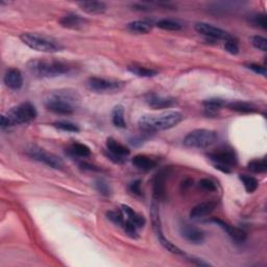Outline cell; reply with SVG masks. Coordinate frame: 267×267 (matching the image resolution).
<instances>
[{"label":"cell","mask_w":267,"mask_h":267,"mask_svg":"<svg viewBox=\"0 0 267 267\" xmlns=\"http://www.w3.org/2000/svg\"><path fill=\"white\" fill-rule=\"evenodd\" d=\"M81 103V96L76 90L72 89H60L49 92L45 100L44 106L49 112L57 115H71Z\"/></svg>","instance_id":"cell-1"},{"label":"cell","mask_w":267,"mask_h":267,"mask_svg":"<svg viewBox=\"0 0 267 267\" xmlns=\"http://www.w3.org/2000/svg\"><path fill=\"white\" fill-rule=\"evenodd\" d=\"M27 70L38 78H53L70 73L73 69L69 63L58 60L33 58L26 65Z\"/></svg>","instance_id":"cell-2"},{"label":"cell","mask_w":267,"mask_h":267,"mask_svg":"<svg viewBox=\"0 0 267 267\" xmlns=\"http://www.w3.org/2000/svg\"><path fill=\"white\" fill-rule=\"evenodd\" d=\"M183 114L176 111L165 112L159 115H143L138 120V125L144 133H156L170 130L183 120Z\"/></svg>","instance_id":"cell-3"},{"label":"cell","mask_w":267,"mask_h":267,"mask_svg":"<svg viewBox=\"0 0 267 267\" xmlns=\"http://www.w3.org/2000/svg\"><path fill=\"white\" fill-rule=\"evenodd\" d=\"M20 39L25 45L37 52L53 53L62 52L64 49V45L60 41L46 35L37 33H23L20 36Z\"/></svg>","instance_id":"cell-4"},{"label":"cell","mask_w":267,"mask_h":267,"mask_svg":"<svg viewBox=\"0 0 267 267\" xmlns=\"http://www.w3.org/2000/svg\"><path fill=\"white\" fill-rule=\"evenodd\" d=\"M218 140V134L207 128H197L188 134L184 139V145L190 148H207Z\"/></svg>","instance_id":"cell-5"},{"label":"cell","mask_w":267,"mask_h":267,"mask_svg":"<svg viewBox=\"0 0 267 267\" xmlns=\"http://www.w3.org/2000/svg\"><path fill=\"white\" fill-rule=\"evenodd\" d=\"M151 219H152V224H153V229L156 234V237L161 243V245L164 247L166 251H168L171 254L174 255H184L183 251L177 247L175 244L170 242L168 240L162 229V221H161V217H160V211H159V207H158L157 203L154 202L151 206Z\"/></svg>","instance_id":"cell-6"},{"label":"cell","mask_w":267,"mask_h":267,"mask_svg":"<svg viewBox=\"0 0 267 267\" xmlns=\"http://www.w3.org/2000/svg\"><path fill=\"white\" fill-rule=\"evenodd\" d=\"M38 113L35 106L31 103L26 102L17 107H12L11 110L6 113L5 116L8 119L11 126H14L31 122L32 120L35 119Z\"/></svg>","instance_id":"cell-7"},{"label":"cell","mask_w":267,"mask_h":267,"mask_svg":"<svg viewBox=\"0 0 267 267\" xmlns=\"http://www.w3.org/2000/svg\"><path fill=\"white\" fill-rule=\"evenodd\" d=\"M26 155L31 158V159L43 163L47 165L48 167L53 168V169H63L65 167L64 161L61 159L60 157H57L54 154L49 153L43 148L39 147L37 145H31L26 148L25 151Z\"/></svg>","instance_id":"cell-8"},{"label":"cell","mask_w":267,"mask_h":267,"mask_svg":"<svg viewBox=\"0 0 267 267\" xmlns=\"http://www.w3.org/2000/svg\"><path fill=\"white\" fill-rule=\"evenodd\" d=\"M216 169L223 173H231L232 168L238 164V158L232 150H219L208 155Z\"/></svg>","instance_id":"cell-9"},{"label":"cell","mask_w":267,"mask_h":267,"mask_svg":"<svg viewBox=\"0 0 267 267\" xmlns=\"http://www.w3.org/2000/svg\"><path fill=\"white\" fill-rule=\"evenodd\" d=\"M89 90L95 93H114L120 91L124 87V83L120 81L107 80L103 77H90L87 82Z\"/></svg>","instance_id":"cell-10"},{"label":"cell","mask_w":267,"mask_h":267,"mask_svg":"<svg viewBox=\"0 0 267 267\" xmlns=\"http://www.w3.org/2000/svg\"><path fill=\"white\" fill-rule=\"evenodd\" d=\"M195 31L207 37L209 39H213V40H222V41H229V40H232L233 37L225 32L224 29L222 28H219L217 26H214L210 23H206V22H199L195 24Z\"/></svg>","instance_id":"cell-11"},{"label":"cell","mask_w":267,"mask_h":267,"mask_svg":"<svg viewBox=\"0 0 267 267\" xmlns=\"http://www.w3.org/2000/svg\"><path fill=\"white\" fill-rule=\"evenodd\" d=\"M145 103L154 110L169 108L176 106L177 102L174 97L163 96L157 93H148L145 95Z\"/></svg>","instance_id":"cell-12"},{"label":"cell","mask_w":267,"mask_h":267,"mask_svg":"<svg viewBox=\"0 0 267 267\" xmlns=\"http://www.w3.org/2000/svg\"><path fill=\"white\" fill-rule=\"evenodd\" d=\"M210 221L221 227V229L229 235L230 238L236 243H242L246 240V233L243 230L239 229V227L231 225L219 218H212Z\"/></svg>","instance_id":"cell-13"},{"label":"cell","mask_w":267,"mask_h":267,"mask_svg":"<svg viewBox=\"0 0 267 267\" xmlns=\"http://www.w3.org/2000/svg\"><path fill=\"white\" fill-rule=\"evenodd\" d=\"M180 234L186 241L192 244H202L206 240L205 233L191 224L181 225Z\"/></svg>","instance_id":"cell-14"},{"label":"cell","mask_w":267,"mask_h":267,"mask_svg":"<svg viewBox=\"0 0 267 267\" xmlns=\"http://www.w3.org/2000/svg\"><path fill=\"white\" fill-rule=\"evenodd\" d=\"M168 171L166 169L158 172L153 180V195L155 202L163 201L166 196V179Z\"/></svg>","instance_id":"cell-15"},{"label":"cell","mask_w":267,"mask_h":267,"mask_svg":"<svg viewBox=\"0 0 267 267\" xmlns=\"http://www.w3.org/2000/svg\"><path fill=\"white\" fill-rule=\"evenodd\" d=\"M87 23L88 20L86 18L75 13H69L60 19V24L64 28L72 29V31H78V29L84 28Z\"/></svg>","instance_id":"cell-16"},{"label":"cell","mask_w":267,"mask_h":267,"mask_svg":"<svg viewBox=\"0 0 267 267\" xmlns=\"http://www.w3.org/2000/svg\"><path fill=\"white\" fill-rule=\"evenodd\" d=\"M3 82L11 90L18 91L23 86V75L17 68H9L4 74Z\"/></svg>","instance_id":"cell-17"},{"label":"cell","mask_w":267,"mask_h":267,"mask_svg":"<svg viewBox=\"0 0 267 267\" xmlns=\"http://www.w3.org/2000/svg\"><path fill=\"white\" fill-rule=\"evenodd\" d=\"M217 206V203L214 201H208L201 203L197 206H195L190 212V217L193 219L203 218V217L211 214Z\"/></svg>","instance_id":"cell-18"},{"label":"cell","mask_w":267,"mask_h":267,"mask_svg":"<svg viewBox=\"0 0 267 267\" xmlns=\"http://www.w3.org/2000/svg\"><path fill=\"white\" fill-rule=\"evenodd\" d=\"M77 5L89 15H102L107 11V4L103 1H82L77 2Z\"/></svg>","instance_id":"cell-19"},{"label":"cell","mask_w":267,"mask_h":267,"mask_svg":"<svg viewBox=\"0 0 267 267\" xmlns=\"http://www.w3.org/2000/svg\"><path fill=\"white\" fill-rule=\"evenodd\" d=\"M106 144H107V151L108 153H111L114 156H117L119 158H122V159H126V157H128L131 154V151L128 150L125 145L116 141L113 138H107Z\"/></svg>","instance_id":"cell-20"},{"label":"cell","mask_w":267,"mask_h":267,"mask_svg":"<svg viewBox=\"0 0 267 267\" xmlns=\"http://www.w3.org/2000/svg\"><path fill=\"white\" fill-rule=\"evenodd\" d=\"M121 211L124 215V218L128 221H131L132 223H134L138 227V229H141V227H143L145 225L146 220H145L144 217L140 214H138L130 206L122 205Z\"/></svg>","instance_id":"cell-21"},{"label":"cell","mask_w":267,"mask_h":267,"mask_svg":"<svg viewBox=\"0 0 267 267\" xmlns=\"http://www.w3.org/2000/svg\"><path fill=\"white\" fill-rule=\"evenodd\" d=\"M133 165L138 168V169L143 170V171H148L152 170L153 168H155L158 164V162L153 159V158L148 157L146 155H137L132 159Z\"/></svg>","instance_id":"cell-22"},{"label":"cell","mask_w":267,"mask_h":267,"mask_svg":"<svg viewBox=\"0 0 267 267\" xmlns=\"http://www.w3.org/2000/svg\"><path fill=\"white\" fill-rule=\"evenodd\" d=\"M154 25L151 21L147 20H136L132 21L126 25V28L128 32L137 35H145L152 32Z\"/></svg>","instance_id":"cell-23"},{"label":"cell","mask_w":267,"mask_h":267,"mask_svg":"<svg viewBox=\"0 0 267 267\" xmlns=\"http://www.w3.org/2000/svg\"><path fill=\"white\" fill-rule=\"evenodd\" d=\"M205 107V112L208 116H215L218 111L226 106V102L221 98H209L203 103Z\"/></svg>","instance_id":"cell-24"},{"label":"cell","mask_w":267,"mask_h":267,"mask_svg":"<svg viewBox=\"0 0 267 267\" xmlns=\"http://www.w3.org/2000/svg\"><path fill=\"white\" fill-rule=\"evenodd\" d=\"M68 154L71 157H78V158H88L91 156L90 147L86 144L80 142H73L68 148Z\"/></svg>","instance_id":"cell-25"},{"label":"cell","mask_w":267,"mask_h":267,"mask_svg":"<svg viewBox=\"0 0 267 267\" xmlns=\"http://www.w3.org/2000/svg\"><path fill=\"white\" fill-rule=\"evenodd\" d=\"M225 107H229L231 111L243 113V114L255 113L257 111V108L254 105L246 103V102H230V103H226Z\"/></svg>","instance_id":"cell-26"},{"label":"cell","mask_w":267,"mask_h":267,"mask_svg":"<svg viewBox=\"0 0 267 267\" xmlns=\"http://www.w3.org/2000/svg\"><path fill=\"white\" fill-rule=\"evenodd\" d=\"M127 71L131 72L132 74L138 76V77H154L156 75H158L157 70L152 68H146L143 66H139V65H131L127 67Z\"/></svg>","instance_id":"cell-27"},{"label":"cell","mask_w":267,"mask_h":267,"mask_svg":"<svg viewBox=\"0 0 267 267\" xmlns=\"http://www.w3.org/2000/svg\"><path fill=\"white\" fill-rule=\"evenodd\" d=\"M112 122L118 128H125L126 122L124 119V107L121 105H117L112 111Z\"/></svg>","instance_id":"cell-28"},{"label":"cell","mask_w":267,"mask_h":267,"mask_svg":"<svg viewBox=\"0 0 267 267\" xmlns=\"http://www.w3.org/2000/svg\"><path fill=\"white\" fill-rule=\"evenodd\" d=\"M239 180L242 182L247 193H253L258 189L259 182L256 177L247 174H239Z\"/></svg>","instance_id":"cell-29"},{"label":"cell","mask_w":267,"mask_h":267,"mask_svg":"<svg viewBox=\"0 0 267 267\" xmlns=\"http://www.w3.org/2000/svg\"><path fill=\"white\" fill-rule=\"evenodd\" d=\"M157 27H159L163 31H168V32H176L180 31L182 28V25L176 22L174 20H171V19H162V20H159L156 23Z\"/></svg>","instance_id":"cell-30"},{"label":"cell","mask_w":267,"mask_h":267,"mask_svg":"<svg viewBox=\"0 0 267 267\" xmlns=\"http://www.w3.org/2000/svg\"><path fill=\"white\" fill-rule=\"evenodd\" d=\"M247 168H249L250 171H252L254 173H264L267 170L266 159L265 158H263V159L253 160L249 164H247Z\"/></svg>","instance_id":"cell-31"},{"label":"cell","mask_w":267,"mask_h":267,"mask_svg":"<svg viewBox=\"0 0 267 267\" xmlns=\"http://www.w3.org/2000/svg\"><path fill=\"white\" fill-rule=\"evenodd\" d=\"M53 125L57 128V130H61L63 132H69V133H78L81 131L80 126L75 123H72L70 121H55L53 123Z\"/></svg>","instance_id":"cell-32"},{"label":"cell","mask_w":267,"mask_h":267,"mask_svg":"<svg viewBox=\"0 0 267 267\" xmlns=\"http://www.w3.org/2000/svg\"><path fill=\"white\" fill-rule=\"evenodd\" d=\"M94 187L98 193H101L104 196H108L111 194V188L110 185L107 183L104 179H97L94 182Z\"/></svg>","instance_id":"cell-33"},{"label":"cell","mask_w":267,"mask_h":267,"mask_svg":"<svg viewBox=\"0 0 267 267\" xmlns=\"http://www.w3.org/2000/svg\"><path fill=\"white\" fill-rule=\"evenodd\" d=\"M107 219H110L113 223H115L116 225H120L122 226V224L124 223V215L122 213L121 210L119 211H108L107 212Z\"/></svg>","instance_id":"cell-34"},{"label":"cell","mask_w":267,"mask_h":267,"mask_svg":"<svg viewBox=\"0 0 267 267\" xmlns=\"http://www.w3.org/2000/svg\"><path fill=\"white\" fill-rule=\"evenodd\" d=\"M251 21L254 25L261 27L262 29H266L267 28V19H266V15L259 13V14H255L251 17Z\"/></svg>","instance_id":"cell-35"},{"label":"cell","mask_w":267,"mask_h":267,"mask_svg":"<svg viewBox=\"0 0 267 267\" xmlns=\"http://www.w3.org/2000/svg\"><path fill=\"white\" fill-rule=\"evenodd\" d=\"M252 44L261 52H267V40L262 36H254L252 38Z\"/></svg>","instance_id":"cell-36"},{"label":"cell","mask_w":267,"mask_h":267,"mask_svg":"<svg viewBox=\"0 0 267 267\" xmlns=\"http://www.w3.org/2000/svg\"><path fill=\"white\" fill-rule=\"evenodd\" d=\"M224 49H225V52H227V53L233 54V55H236V54L239 53L238 44L235 42L234 39L224 42Z\"/></svg>","instance_id":"cell-37"},{"label":"cell","mask_w":267,"mask_h":267,"mask_svg":"<svg viewBox=\"0 0 267 267\" xmlns=\"http://www.w3.org/2000/svg\"><path fill=\"white\" fill-rule=\"evenodd\" d=\"M200 187H202L204 190L207 191H216L217 186L216 184L210 179H203L200 181Z\"/></svg>","instance_id":"cell-38"},{"label":"cell","mask_w":267,"mask_h":267,"mask_svg":"<svg viewBox=\"0 0 267 267\" xmlns=\"http://www.w3.org/2000/svg\"><path fill=\"white\" fill-rule=\"evenodd\" d=\"M130 191L138 196L142 195V190H141V181L140 180H136L130 184V187H128Z\"/></svg>","instance_id":"cell-39"},{"label":"cell","mask_w":267,"mask_h":267,"mask_svg":"<svg viewBox=\"0 0 267 267\" xmlns=\"http://www.w3.org/2000/svg\"><path fill=\"white\" fill-rule=\"evenodd\" d=\"M246 68H249L250 70L254 71L255 73L259 74V75H263V76L266 75V69L263 66H261V65L255 64V63H251V64H247L246 65Z\"/></svg>","instance_id":"cell-40"},{"label":"cell","mask_w":267,"mask_h":267,"mask_svg":"<svg viewBox=\"0 0 267 267\" xmlns=\"http://www.w3.org/2000/svg\"><path fill=\"white\" fill-rule=\"evenodd\" d=\"M106 156L108 158V159H110L112 162H114L115 164H123L126 159H122V158H119V157H117V156H114L113 154L111 153H108L107 151H106Z\"/></svg>","instance_id":"cell-41"},{"label":"cell","mask_w":267,"mask_h":267,"mask_svg":"<svg viewBox=\"0 0 267 267\" xmlns=\"http://www.w3.org/2000/svg\"><path fill=\"white\" fill-rule=\"evenodd\" d=\"M188 260H189L192 264L197 265V266H210L211 265L209 262H206L201 258H195V257H190V258H188Z\"/></svg>","instance_id":"cell-42"},{"label":"cell","mask_w":267,"mask_h":267,"mask_svg":"<svg viewBox=\"0 0 267 267\" xmlns=\"http://www.w3.org/2000/svg\"><path fill=\"white\" fill-rule=\"evenodd\" d=\"M80 167L82 168V169L84 170H89V171H100L101 169L98 168L97 166H94V165H91L89 163H86V162H82L80 164Z\"/></svg>","instance_id":"cell-43"},{"label":"cell","mask_w":267,"mask_h":267,"mask_svg":"<svg viewBox=\"0 0 267 267\" xmlns=\"http://www.w3.org/2000/svg\"><path fill=\"white\" fill-rule=\"evenodd\" d=\"M144 142V138L141 137V136H138V137H133L131 139V143L135 146H139L141 145L142 143Z\"/></svg>","instance_id":"cell-44"},{"label":"cell","mask_w":267,"mask_h":267,"mask_svg":"<svg viewBox=\"0 0 267 267\" xmlns=\"http://www.w3.org/2000/svg\"><path fill=\"white\" fill-rule=\"evenodd\" d=\"M0 126H1V130H5V128H8L9 126H11V124H9V121L5 115L1 116V123H0Z\"/></svg>","instance_id":"cell-45"}]
</instances>
